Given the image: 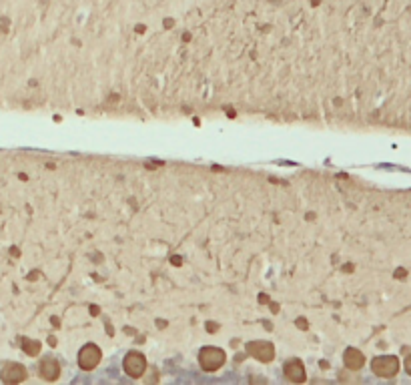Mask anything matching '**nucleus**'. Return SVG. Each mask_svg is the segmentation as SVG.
Wrapping results in <instances>:
<instances>
[{"instance_id": "obj_1", "label": "nucleus", "mask_w": 411, "mask_h": 385, "mask_svg": "<svg viewBox=\"0 0 411 385\" xmlns=\"http://www.w3.org/2000/svg\"><path fill=\"white\" fill-rule=\"evenodd\" d=\"M199 363L205 371H217L225 363V351L219 347H213V345L205 347L199 353Z\"/></svg>"}, {"instance_id": "obj_2", "label": "nucleus", "mask_w": 411, "mask_h": 385, "mask_svg": "<svg viewBox=\"0 0 411 385\" xmlns=\"http://www.w3.org/2000/svg\"><path fill=\"white\" fill-rule=\"evenodd\" d=\"M371 369L379 377H393L399 371V359L395 355H379L371 361Z\"/></svg>"}, {"instance_id": "obj_3", "label": "nucleus", "mask_w": 411, "mask_h": 385, "mask_svg": "<svg viewBox=\"0 0 411 385\" xmlns=\"http://www.w3.org/2000/svg\"><path fill=\"white\" fill-rule=\"evenodd\" d=\"M100 357H102V353H100L98 345H94V343H86V345L78 351V365H80V369L90 371V369H94V367L100 363Z\"/></svg>"}, {"instance_id": "obj_4", "label": "nucleus", "mask_w": 411, "mask_h": 385, "mask_svg": "<svg viewBox=\"0 0 411 385\" xmlns=\"http://www.w3.org/2000/svg\"><path fill=\"white\" fill-rule=\"evenodd\" d=\"M123 367H125V373L131 375V377H140L146 369V357L138 351H131L125 361H123Z\"/></svg>"}, {"instance_id": "obj_5", "label": "nucleus", "mask_w": 411, "mask_h": 385, "mask_svg": "<svg viewBox=\"0 0 411 385\" xmlns=\"http://www.w3.org/2000/svg\"><path fill=\"white\" fill-rule=\"evenodd\" d=\"M247 353L255 359L267 363L275 357V347L269 341H251V343H247Z\"/></svg>"}, {"instance_id": "obj_6", "label": "nucleus", "mask_w": 411, "mask_h": 385, "mask_svg": "<svg viewBox=\"0 0 411 385\" xmlns=\"http://www.w3.org/2000/svg\"><path fill=\"white\" fill-rule=\"evenodd\" d=\"M0 377H2L4 383H18V381L26 379V369L20 363H6Z\"/></svg>"}, {"instance_id": "obj_7", "label": "nucleus", "mask_w": 411, "mask_h": 385, "mask_svg": "<svg viewBox=\"0 0 411 385\" xmlns=\"http://www.w3.org/2000/svg\"><path fill=\"white\" fill-rule=\"evenodd\" d=\"M285 377L289 379V381H293V383H303L305 381V367H303V363L299 361V359H289L287 363H285Z\"/></svg>"}, {"instance_id": "obj_8", "label": "nucleus", "mask_w": 411, "mask_h": 385, "mask_svg": "<svg viewBox=\"0 0 411 385\" xmlns=\"http://www.w3.org/2000/svg\"><path fill=\"white\" fill-rule=\"evenodd\" d=\"M40 375H42L46 381H55V379H59V375H61V365H59V361L53 359V357L44 359V361L40 363Z\"/></svg>"}, {"instance_id": "obj_9", "label": "nucleus", "mask_w": 411, "mask_h": 385, "mask_svg": "<svg viewBox=\"0 0 411 385\" xmlns=\"http://www.w3.org/2000/svg\"><path fill=\"white\" fill-rule=\"evenodd\" d=\"M343 361H345V365H347L349 369L357 371V369H361V367H363L365 357H363V353H361V351H357V349L349 347V349L345 351V355H343Z\"/></svg>"}, {"instance_id": "obj_10", "label": "nucleus", "mask_w": 411, "mask_h": 385, "mask_svg": "<svg viewBox=\"0 0 411 385\" xmlns=\"http://www.w3.org/2000/svg\"><path fill=\"white\" fill-rule=\"evenodd\" d=\"M24 351H28V355H36L40 351V343L38 341H24Z\"/></svg>"}, {"instance_id": "obj_11", "label": "nucleus", "mask_w": 411, "mask_h": 385, "mask_svg": "<svg viewBox=\"0 0 411 385\" xmlns=\"http://www.w3.org/2000/svg\"><path fill=\"white\" fill-rule=\"evenodd\" d=\"M405 371H407V373L411 375V355H409V357L405 359Z\"/></svg>"}]
</instances>
